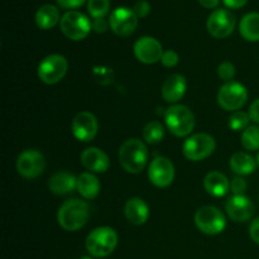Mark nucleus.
<instances>
[{"instance_id": "2", "label": "nucleus", "mask_w": 259, "mask_h": 259, "mask_svg": "<svg viewBox=\"0 0 259 259\" xmlns=\"http://www.w3.org/2000/svg\"><path fill=\"white\" fill-rule=\"evenodd\" d=\"M148 161V151L141 139H126L119 149V162L128 174H139Z\"/></svg>"}, {"instance_id": "35", "label": "nucleus", "mask_w": 259, "mask_h": 259, "mask_svg": "<svg viewBox=\"0 0 259 259\" xmlns=\"http://www.w3.org/2000/svg\"><path fill=\"white\" fill-rule=\"evenodd\" d=\"M110 27L109 22H106L104 18H98V19H94L93 22V30H95L96 33H105L108 30V28Z\"/></svg>"}, {"instance_id": "16", "label": "nucleus", "mask_w": 259, "mask_h": 259, "mask_svg": "<svg viewBox=\"0 0 259 259\" xmlns=\"http://www.w3.org/2000/svg\"><path fill=\"white\" fill-rule=\"evenodd\" d=\"M228 217L237 223H244L252 219L254 214V205L249 197L244 195H234L230 197L225 205Z\"/></svg>"}, {"instance_id": "36", "label": "nucleus", "mask_w": 259, "mask_h": 259, "mask_svg": "<svg viewBox=\"0 0 259 259\" xmlns=\"http://www.w3.org/2000/svg\"><path fill=\"white\" fill-rule=\"evenodd\" d=\"M249 235L253 239V242H255L257 244H259V218L253 220L252 224H250Z\"/></svg>"}, {"instance_id": "4", "label": "nucleus", "mask_w": 259, "mask_h": 259, "mask_svg": "<svg viewBox=\"0 0 259 259\" xmlns=\"http://www.w3.org/2000/svg\"><path fill=\"white\" fill-rule=\"evenodd\" d=\"M164 123L174 136L186 137L191 134L195 128V115L186 105L176 104L169 106L164 113Z\"/></svg>"}, {"instance_id": "38", "label": "nucleus", "mask_w": 259, "mask_h": 259, "mask_svg": "<svg viewBox=\"0 0 259 259\" xmlns=\"http://www.w3.org/2000/svg\"><path fill=\"white\" fill-rule=\"evenodd\" d=\"M248 0H223L224 5L229 9H240L247 4Z\"/></svg>"}, {"instance_id": "8", "label": "nucleus", "mask_w": 259, "mask_h": 259, "mask_svg": "<svg viewBox=\"0 0 259 259\" xmlns=\"http://www.w3.org/2000/svg\"><path fill=\"white\" fill-rule=\"evenodd\" d=\"M68 62L62 55H50L38 65V77L47 85H55L65 77Z\"/></svg>"}, {"instance_id": "17", "label": "nucleus", "mask_w": 259, "mask_h": 259, "mask_svg": "<svg viewBox=\"0 0 259 259\" xmlns=\"http://www.w3.org/2000/svg\"><path fill=\"white\" fill-rule=\"evenodd\" d=\"M81 163L88 171L93 174H104L110 167V159L108 154L100 148L90 147V148H86L81 154Z\"/></svg>"}, {"instance_id": "10", "label": "nucleus", "mask_w": 259, "mask_h": 259, "mask_svg": "<svg viewBox=\"0 0 259 259\" xmlns=\"http://www.w3.org/2000/svg\"><path fill=\"white\" fill-rule=\"evenodd\" d=\"M45 168V156L37 149H27L22 152L17 159V171L24 179H37L43 174Z\"/></svg>"}, {"instance_id": "31", "label": "nucleus", "mask_w": 259, "mask_h": 259, "mask_svg": "<svg viewBox=\"0 0 259 259\" xmlns=\"http://www.w3.org/2000/svg\"><path fill=\"white\" fill-rule=\"evenodd\" d=\"M179 55H177L175 51H164L163 55H162V58H161V62L162 65L164 66V67H175V66L179 63Z\"/></svg>"}, {"instance_id": "39", "label": "nucleus", "mask_w": 259, "mask_h": 259, "mask_svg": "<svg viewBox=\"0 0 259 259\" xmlns=\"http://www.w3.org/2000/svg\"><path fill=\"white\" fill-rule=\"evenodd\" d=\"M199 3L206 9H214L220 4V0H199Z\"/></svg>"}, {"instance_id": "27", "label": "nucleus", "mask_w": 259, "mask_h": 259, "mask_svg": "<svg viewBox=\"0 0 259 259\" xmlns=\"http://www.w3.org/2000/svg\"><path fill=\"white\" fill-rule=\"evenodd\" d=\"M242 146L247 151H258L259 149V126H248L242 134Z\"/></svg>"}, {"instance_id": "37", "label": "nucleus", "mask_w": 259, "mask_h": 259, "mask_svg": "<svg viewBox=\"0 0 259 259\" xmlns=\"http://www.w3.org/2000/svg\"><path fill=\"white\" fill-rule=\"evenodd\" d=\"M248 114H249L250 116V120H253L254 123L259 124V99L253 101V104L249 108V113Z\"/></svg>"}, {"instance_id": "25", "label": "nucleus", "mask_w": 259, "mask_h": 259, "mask_svg": "<svg viewBox=\"0 0 259 259\" xmlns=\"http://www.w3.org/2000/svg\"><path fill=\"white\" fill-rule=\"evenodd\" d=\"M239 33L248 42L259 40V13H248L239 23Z\"/></svg>"}, {"instance_id": "6", "label": "nucleus", "mask_w": 259, "mask_h": 259, "mask_svg": "<svg viewBox=\"0 0 259 259\" xmlns=\"http://www.w3.org/2000/svg\"><path fill=\"white\" fill-rule=\"evenodd\" d=\"M197 229L207 235H218L224 232L227 219L220 209L215 206H202L195 214Z\"/></svg>"}, {"instance_id": "19", "label": "nucleus", "mask_w": 259, "mask_h": 259, "mask_svg": "<svg viewBox=\"0 0 259 259\" xmlns=\"http://www.w3.org/2000/svg\"><path fill=\"white\" fill-rule=\"evenodd\" d=\"M48 189L52 194L58 195V196L67 195L77 189V179L70 172H56L48 180Z\"/></svg>"}, {"instance_id": "3", "label": "nucleus", "mask_w": 259, "mask_h": 259, "mask_svg": "<svg viewBox=\"0 0 259 259\" xmlns=\"http://www.w3.org/2000/svg\"><path fill=\"white\" fill-rule=\"evenodd\" d=\"M118 234L110 227H99L86 238V249L93 257L105 258L115 250Z\"/></svg>"}, {"instance_id": "33", "label": "nucleus", "mask_w": 259, "mask_h": 259, "mask_svg": "<svg viewBox=\"0 0 259 259\" xmlns=\"http://www.w3.org/2000/svg\"><path fill=\"white\" fill-rule=\"evenodd\" d=\"M230 190L234 195H244V192L247 191V182L242 177H235L230 184Z\"/></svg>"}, {"instance_id": "15", "label": "nucleus", "mask_w": 259, "mask_h": 259, "mask_svg": "<svg viewBox=\"0 0 259 259\" xmlns=\"http://www.w3.org/2000/svg\"><path fill=\"white\" fill-rule=\"evenodd\" d=\"M134 56L137 60L146 65H152L161 61L163 55L162 45L153 37H142L134 43Z\"/></svg>"}, {"instance_id": "26", "label": "nucleus", "mask_w": 259, "mask_h": 259, "mask_svg": "<svg viewBox=\"0 0 259 259\" xmlns=\"http://www.w3.org/2000/svg\"><path fill=\"white\" fill-rule=\"evenodd\" d=\"M143 138L148 144H158L164 138V128L159 121H149L143 129Z\"/></svg>"}, {"instance_id": "11", "label": "nucleus", "mask_w": 259, "mask_h": 259, "mask_svg": "<svg viewBox=\"0 0 259 259\" xmlns=\"http://www.w3.org/2000/svg\"><path fill=\"white\" fill-rule=\"evenodd\" d=\"M207 30L210 34L218 39L227 38L234 32L235 17L228 9H217L209 15Z\"/></svg>"}, {"instance_id": "40", "label": "nucleus", "mask_w": 259, "mask_h": 259, "mask_svg": "<svg viewBox=\"0 0 259 259\" xmlns=\"http://www.w3.org/2000/svg\"><path fill=\"white\" fill-rule=\"evenodd\" d=\"M257 163H258V166H259V153H258V158H257Z\"/></svg>"}, {"instance_id": "20", "label": "nucleus", "mask_w": 259, "mask_h": 259, "mask_svg": "<svg viewBox=\"0 0 259 259\" xmlns=\"http://www.w3.org/2000/svg\"><path fill=\"white\" fill-rule=\"evenodd\" d=\"M124 212H125L126 220L133 225H143L149 218L148 205L139 197L129 199L125 204Z\"/></svg>"}, {"instance_id": "9", "label": "nucleus", "mask_w": 259, "mask_h": 259, "mask_svg": "<svg viewBox=\"0 0 259 259\" xmlns=\"http://www.w3.org/2000/svg\"><path fill=\"white\" fill-rule=\"evenodd\" d=\"M248 99V91L244 85L237 81L225 82L218 93V104L227 111L239 110Z\"/></svg>"}, {"instance_id": "21", "label": "nucleus", "mask_w": 259, "mask_h": 259, "mask_svg": "<svg viewBox=\"0 0 259 259\" xmlns=\"http://www.w3.org/2000/svg\"><path fill=\"white\" fill-rule=\"evenodd\" d=\"M204 187L207 194L214 197H223L230 190V182L222 172L211 171L205 176Z\"/></svg>"}, {"instance_id": "5", "label": "nucleus", "mask_w": 259, "mask_h": 259, "mask_svg": "<svg viewBox=\"0 0 259 259\" xmlns=\"http://www.w3.org/2000/svg\"><path fill=\"white\" fill-rule=\"evenodd\" d=\"M61 32L71 40H82L89 35V33L93 29V23L90 22L85 14L80 12L65 13L61 18L60 22Z\"/></svg>"}, {"instance_id": "12", "label": "nucleus", "mask_w": 259, "mask_h": 259, "mask_svg": "<svg viewBox=\"0 0 259 259\" xmlns=\"http://www.w3.org/2000/svg\"><path fill=\"white\" fill-rule=\"evenodd\" d=\"M109 24H110L111 30L116 35L128 37L137 29L138 17L134 14L133 9H129L125 7L116 8L115 10L111 12L110 17H109Z\"/></svg>"}, {"instance_id": "1", "label": "nucleus", "mask_w": 259, "mask_h": 259, "mask_svg": "<svg viewBox=\"0 0 259 259\" xmlns=\"http://www.w3.org/2000/svg\"><path fill=\"white\" fill-rule=\"evenodd\" d=\"M90 206L88 202L78 199H71L63 202L57 212L58 225L66 232H76L88 223Z\"/></svg>"}, {"instance_id": "13", "label": "nucleus", "mask_w": 259, "mask_h": 259, "mask_svg": "<svg viewBox=\"0 0 259 259\" xmlns=\"http://www.w3.org/2000/svg\"><path fill=\"white\" fill-rule=\"evenodd\" d=\"M72 134L77 141L91 142L96 137L99 131L98 119L90 111H81L73 118L71 124Z\"/></svg>"}, {"instance_id": "34", "label": "nucleus", "mask_w": 259, "mask_h": 259, "mask_svg": "<svg viewBox=\"0 0 259 259\" xmlns=\"http://www.w3.org/2000/svg\"><path fill=\"white\" fill-rule=\"evenodd\" d=\"M56 2L62 9H75L85 4L86 0H56Z\"/></svg>"}, {"instance_id": "29", "label": "nucleus", "mask_w": 259, "mask_h": 259, "mask_svg": "<svg viewBox=\"0 0 259 259\" xmlns=\"http://www.w3.org/2000/svg\"><path fill=\"white\" fill-rule=\"evenodd\" d=\"M250 121L249 114L244 113V111H235L232 114L229 118V128L233 132H240L245 131L248 128V124Z\"/></svg>"}, {"instance_id": "22", "label": "nucleus", "mask_w": 259, "mask_h": 259, "mask_svg": "<svg viewBox=\"0 0 259 259\" xmlns=\"http://www.w3.org/2000/svg\"><path fill=\"white\" fill-rule=\"evenodd\" d=\"M78 194L86 200H94L100 192V181L93 172H83L77 177Z\"/></svg>"}, {"instance_id": "18", "label": "nucleus", "mask_w": 259, "mask_h": 259, "mask_svg": "<svg viewBox=\"0 0 259 259\" xmlns=\"http://www.w3.org/2000/svg\"><path fill=\"white\" fill-rule=\"evenodd\" d=\"M187 90L186 78L180 73H175L167 77L162 85V98L167 103H177L185 96Z\"/></svg>"}, {"instance_id": "28", "label": "nucleus", "mask_w": 259, "mask_h": 259, "mask_svg": "<svg viewBox=\"0 0 259 259\" xmlns=\"http://www.w3.org/2000/svg\"><path fill=\"white\" fill-rule=\"evenodd\" d=\"M110 10V0H88V12L94 19L104 18Z\"/></svg>"}, {"instance_id": "24", "label": "nucleus", "mask_w": 259, "mask_h": 259, "mask_svg": "<svg viewBox=\"0 0 259 259\" xmlns=\"http://www.w3.org/2000/svg\"><path fill=\"white\" fill-rule=\"evenodd\" d=\"M257 161L245 152H237L230 157V168L239 176L253 174L257 168Z\"/></svg>"}, {"instance_id": "14", "label": "nucleus", "mask_w": 259, "mask_h": 259, "mask_svg": "<svg viewBox=\"0 0 259 259\" xmlns=\"http://www.w3.org/2000/svg\"><path fill=\"white\" fill-rule=\"evenodd\" d=\"M149 181L157 187H167L175 180V166L166 157H156L148 167Z\"/></svg>"}, {"instance_id": "41", "label": "nucleus", "mask_w": 259, "mask_h": 259, "mask_svg": "<svg viewBox=\"0 0 259 259\" xmlns=\"http://www.w3.org/2000/svg\"><path fill=\"white\" fill-rule=\"evenodd\" d=\"M80 259H93V258H89V257H83V258H80Z\"/></svg>"}, {"instance_id": "7", "label": "nucleus", "mask_w": 259, "mask_h": 259, "mask_svg": "<svg viewBox=\"0 0 259 259\" xmlns=\"http://www.w3.org/2000/svg\"><path fill=\"white\" fill-rule=\"evenodd\" d=\"M215 148H217V143H215V139L210 134L197 133L189 137L184 142L182 152H184V156L187 159L199 162L211 156L214 153Z\"/></svg>"}, {"instance_id": "30", "label": "nucleus", "mask_w": 259, "mask_h": 259, "mask_svg": "<svg viewBox=\"0 0 259 259\" xmlns=\"http://www.w3.org/2000/svg\"><path fill=\"white\" fill-rule=\"evenodd\" d=\"M218 75L222 80L230 82L235 77V67L232 62H223L218 67Z\"/></svg>"}, {"instance_id": "32", "label": "nucleus", "mask_w": 259, "mask_h": 259, "mask_svg": "<svg viewBox=\"0 0 259 259\" xmlns=\"http://www.w3.org/2000/svg\"><path fill=\"white\" fill-rule=\"evenodd\" d=\"M134 14L138 18H146L151 13V5L146 0H138L133 7Z\"/></svg>"}, {"instance_id": "23", "label": "nucleus", "mask_w": 259, "mask_h": 259, "mask_svg": "<svg viewBox=\"0 0 259 259\" xmlns=\"http://www.w3.org/2000/svg\"><path fill=\"white\" fill-rule=\"evenodd\" d=\"M61 22L60 10L57 7L51 4H46L40 7L35 13V24L43 30H48L56 27Z\"/></svg>"}]
</instances>
